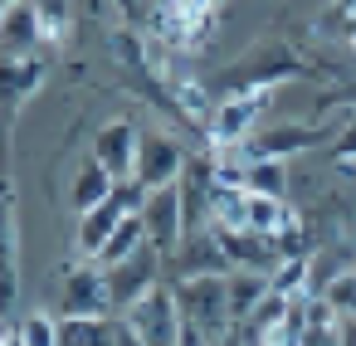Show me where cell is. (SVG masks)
<instances>
[{"mask_svg": "<svg viewBox=\"0 0 356 346\" xmlns=\"http://www.w3.org/2000/svg\"><path fill=\"white\" fill-rule=\"evenodd\" d=\"M293 74H302V54L288 49V44H264V49H249V54H239L234 64H225V69L210 79V93H220V98L264 93V88H283Z\"/></svg>", "mask_w": 356, "mask_h": 346, "instance_id": "cell-1", "label": "cell"}, {"mask_svg": "<svg viewBox=\"0 0 356 346\" xmlns=\"http://www.w3.org/2000/svg\"><path fill=\"white\" fill-rule=\"evenodd\" d=\"M215 6L220 0H152L147 15H152V30L166 49L195 54L215 35Z\"/></svg>", "mask_w": 356, "mask_h": 346, "instance_id": "cell-2", "label": "cell"}, {"mask_svg": "<svg viewBox=\"0 0 356 346\" xmlns=\"http://www.w3.org/2000/svg\"><path fill=\"white\" fill-rule=\"evenodd\" d=\"M229 273H215V278H186V283H171L176 293V307H181V322L200 327L210 341H225L234 317H229Z\"/></svg>", "mask_w": 356, "mask_h": 346, "instance_id": "cell-3", "label": "cell"}, {"mask_svg": "<svg viewBox=\"0 0 356 346\" xmlns=\"http://www.w3.org/2000/svg\"><path fill=\"white\" fill-rule=\"evenodd\" d=\"M64 317H113L108 273L88 258H74L59 268V322Z\"/></svg>", "mask_w": 356, "mask_h": 346, "instance_id": "cell-4", "label": "cell"}, {"mask_svg": "<svg viewBox=\"0 0 356 346\" xmlns=\"http://www.w3.org/2000/svg\"><path fill=\"white\" fill-rule=\"evenodd\" d=\"M283 88H264V93H239V98H220V108H215V117H210V132H205V142L215 147V151H229V147H244L254 132H259V117L273 108V98H278Z\"/></svg>", "mask_w": 356, "mask_h": 346, "instance_id": "cell-5", "label": "cell"}, {"mask_svg": "<svg viewBox=\"0 0 356 346\" xmlns=\"http://www.w3.org/2000/svg\"><path fill=\"white\" fill-rule=\"evenodd\" d=\"M108 273V293H113V312L122 317V312H132L152 288H161L166 283V254L161 249H137L132 258H122L118 268H103Z\"/></svg>", "mask_w": 356, "mask_h": 346, "instance_id": "cell-6", "label": "cell"}, {"mask_svg": "<svg viewBox=\"0 0 356 346\" xmlns=\"http://www.w3.org/2000/svg\"><path fill=\"white\" fill-rule=\"evenodd\" d=\"M122 322H127L147 346H181V307H176L171 283L152 288L132 312H122Z\"/></svg>", "mask_w": 356, "mask_h": 346, "instance_id": "cell-7", "label": "cell"}, {"mask_svg": "<svg viewBox=\"0 0 356 346\" xmlns=\"http://www.w3.org/2000/svg\"><path fill=\"white\" fill-rule=\"evenodd\" d=\"M322 142H332V132H322L317 122H283V127L254 132L239 151H244V161H293L298 151H312Z\"/></svg>", "mask_w": 356, "mask_h": 346, "instance_id": "cell-8", "label": "cell"}, {"mask_svg": "<svg viewBox=\"0 0 356 346\" xmlns=\"http://www.w3.org/2000/svg\"><path fill=\"white\" fill-rule=\"evenodd\" d=\"M186 161H191V151H186L176 137H166V132H156V127H147V132H142L137 181H142L147 190H166V186H176V181H181V171H186Z\"/></svg>", "mask_w": 356, "mask_h": 346, "instance_id": "cell-9", "label": "cell"}, {"mask_svg": "<svg viewBox=\"0 0 356 346\" xmlns=\"http://www.w3.org/2000/svg\"><path fill=\"white\" fill-rule=\"evenodd\" d=\"M215 273H234V263L225 258L215 229L205 234H186L181 249L166 258V283H186V278H215Z\"/></svg>", "mask_w": 356, "mask_h": 346, "instance_id": "cell-10", "label": "cell"}, {"mask_svg": "<svg viewBox=\"0 0 356 346\" xmlns=\"http://www.w3.org/2000/svg\"><path fill=\"white\" fill-rule=\"evenodd\" d=\"M142 224H147V244L161 249L166 258L181 249L186 239V210H181V190L166 186V190H152L147 205H142Z\"/></svg>", "mask_w": 356, "mask_h": 346, "instance_id": "cell-11", "label": "cell"}, {"mask_svg": "<svg viewBox=\"0 0 356 346\" xmlns=\"http://www.w3.org/2000/svg\"><path fill=\"white\" fill-rule=\"evenodd\" d=\"M137 151H142V132H137L127 117H113V122L98 132V142H93V156L113 171L118 186H122V181H137Z\"/></svg>", "mask_w": 356, "mask_h": 346, "instance_id": "cell-12", "label": "cell"}, {"mask_svg": "<svg viewBox=\"0 0 356 346\" xmlns=\"http://www.w3.org/2000/svg\"><path fill=\"white\" fill-rule=\"evenodd\" d=\"M0 44H6V59L40 54V44H44V20H40V10L30 6V0L6 6V15H0Z\"/></svg>", "mask_w": 356, "mask_h": 346, "instance_id": "cell-13", "label": "cell"}, {"mask_svg": "<svg viewBox=\"0 0 356 346\" xmlns=\"http://www.w3.org/2000/svg\"><path fill=\"white\" fill-rule=\"evenodd\" d=\"M215 239H220V249H225V258L234 268H249V273H273L278 268L273 239H264L254 229H215Z\"/></svg>", "mask_w": 356, "mask_h": 346, "instance_id": "cell-14", "label": "cell"}, {"mask_svg": "<svg viewBox=\"0 0 356 346\" xmlns=\"http://www.w3.org/2000/svg\"><path fill=\"white\" fill-rule=\"evenodd\" d=\"M118 195V181H113V171L88 151L83 161H79V171H74V186H69V205L79 210V215H88V210H98V205H108Z\"/></svg>", "mask_w": 356, "mask_h": 346, "instance_id": "cell-15", "label": "cell"}, {"mask_svg": "<svg viewBox=\"0 0 356 346\" xmlns=\"http://www.w3.org/2000/svg\"><path fill=\"white\" fill-rule=\"evenodd\" d=\"M122 220H127V205L113 195L108 205H98V210H88V215H79V258H88V263H98V254L108 249V239L122 229Z\"/></svg>", "mask_w": 356, "mask_h": 346, "instance_id": "cell-16", "label": "cell"}, {"mask_svg": "<svg viewBox=\"0 0 356 346\" xmlns=\"http://www.w3.org/2000/svg\"><path fill=\"white\" fill-rule=\"evenodd\" d=\"M59 346H118V317H64Z\"/></svg>", "mask_w": 356, "mask_h": 346, "instance_id": "cell-17", "label": "cell"}, {"mask_svg": "<svg viewBox=\"0 0 356 346\" xmlns=\"http://www.w3.org/2000/svg\"><path fill=\"white\" fill-rule=\"evenodd\" d=\"M225 283H229V317H234V322L254 317V307L273 293V288H268V273H249V268H234Z\"/></svg>", "mask_w": 356, "mask_h": 346, "instance_id": "cell-18", "label": "cell"}, {"mask_svg": "<svg viewBox=\"0 0 356 346\" xmlns=\"http://www.w3.org/2000/svg\"><path fill=\"white\" fill-rule=\"evenodd\" d=\"M249 195H268V200H288L293 195V161H249Z\"/></svg>", "mask_w": 356, "mask_h": 346, "instance_id": "cell-19", "label": "cell"}, {"mask_svg": "<svg viewBox=\"0 0 356 346\" xmlns=\"http://www.w3.org/2000/svg\"><path fill=\"white\" fill-rule=\"evenodd\" d=\"M44 74H49V64H44V54H25V59H6V98L15 103V98H30V93H40V83H44Z\"/></svg>", "mask_w": 356, "mask_h": 346, "instance_id": "cell-20", "label": "cell"}, {"mask_svg": "<svg viewBox=\"0 0 356 346\" xmlns=\"http://www.w3.org/2000/svg\"><path fill=\"white\" fill-rule=\"evenodd\" d=\"M268 288H273L278 297H302V293H312V254L283 258V263L268 273Z\"/></svg>", "mask_w": 356, "mask_h": 346, "instance_id": "cell-21", "label": "cell"}, {"mask_svg": "<svg viewBox=\"0 0 356 346\" xmlns=\"http://www.w3.org/2000/svg\"><path fill=\"white\" fill-rule=\"evenodd\" d=\"M137 249H147V224H142V215H127L122 220V229L108 239V249L98 254V268H118L122 258H132Z\"/></svg>", "mask_w": 356, "mask_h": 346, "instance_id": "cell-22", "label": "cell"}, {"mask_svg": "<svg viewBox=\"0 0 356 346\" xmlns=\"http://www.w3.org/2000/svg\"><path fill=\"white\" fill-rule=\"evenodd\" d=\"M44 20V40H64L69 25H74V0H30Z\"/></svg>", "mask_w": 356, "mask_h": 346, "instance_id": "cell-23", "label": "cell"}, {"mask_svg": "<svg viewBox=\"0 0 356 346\" xmlns=\"http://www.w3.org/2000/svg\"><path fill=\"white\" fill-rule=\"evenodd\" d=\"M20 336H25V346H59V322L35 312V317L20 322Z\"/></svg>", "mask_w": 356, "mask_h": 346, "instance_id": "cell-24", "label": "cell"}, {"mask_svg": "<svg viewBox=\"0 0 356 346\" xmlns=\"http://www.w3.org/2000/svg\"><path fill=\"white\" fill-rule=\"evenodd\" d=\"M322 297L332 302V312H337V317H356V268H351V273H341Z\"/></svg>", "mask_w": 356, "mask_h": 346, "instance_id": "cell-25", "label": "cell"}, {"mask_svg": "<svg viewBox=\"0 0 356 346\" xmlns=\"http://www.w3.org/2000/svg\"><path fill=\"white\" fill-rule=\"evenodd\" d=\"M302 346H341V336H337V327H307Z\"/></svg>", "mask_w": 356, "mask_h": 346, "instance_id": "cell-26", "label": "cell"}, {"mask_svg": "<svg viewBox=\"0 0 356 346\" xmlns=\"http://www.w3.org/2000/svg\"><path fill=\"white\" fill-rule=\"evenodd\" d=\"M118 346H147V341H142V336H137V331H132L122 317H118Z\"/></svg>", "mask_w": 356, "mask_h": 346, "instance_id": "cell-27", "label": "cell"}, {"mask_svg": "<svg viewBox=\"0 0 356 346\" xmlns=\"http://www.w3.org/2000/svg\"><path fill=\"white\" fill-rule=\"evenodd\" d=\"M113 6H118V10H122V15H127L132 25L142 20V0H113Z\"/></svg>", "mask_w": 356, "mask_h": 346, "instance_id": "cell-28", "label": "cell"}, {"mask_svg": "<svg viewBox=\"0 0 356 346\" xmlns=\"http://www.w3.org/2000/svg\"><path fill=\"white\" fill-rule=\"evenodd\" d=\"M0 346H25V336H20V327H6V336H0Z\"/></svg>", "mask_w": 356, "mask_h": 346, "instance_id": "cell-29", "label": "cell"}, {"mask_svg": "<svg viewBox=\"0 0 356 346\" xmlns=\"http://www.w3.org/2000/svg\"><path fill=\"white\" fill-rule=\"evenodd\" d=\"M6 6H20V0H6Z\"/></svg>", "mask_w": 356, "mask_h": 346, "instance_id": "cell-30", "label": "cell"}]
</instances>
